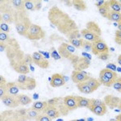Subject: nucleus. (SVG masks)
<instances>
[{
	"instance_id": "6",
	"label": "nucleus",
	"mask_w": 121,
	"mask_h": 121,
	"mask_svg": "<svg viewBox=\"0 0 121 121\" xmlns=\"http://www.w3.org/2000/svg\"><path fill=\"white\" fill-rule=\"evenodd\" d=\"M15 83L19 90L22 91H32L36 87V79L28 77L26 74H19Z\"/></svg>"
},
{
	"instance_id": "26",
	"label": "nucleus",
	"mask_w": 121,
	"mask_h": 121,
	"mask_svg": "<svg viewBox=\"0 0 121 121\" xmlns=\"http://www.w3.org/2000/svg\"><path fill=\"white\" fill-rule=\"evenodd\" d=\"M10 3H11L12 7L15 8V11H26L24 6V1H23V0H11Z\"/></svg>"
},
{
	"instance_id": "13",
	"label": "nucleus",
	"mask_w": 121,
	"mask_h": 121,
	"mask_svg": "<svg viewBox=\"0 0 121 121\" xmlns=\"http://www.w3.org/2000/svg\"><path fill=\"white\" fill-rule=\"evenodd\" d=\"M120 99L119 97L114 96V95H106L104 97V101L105 104L107 105V107H108L111 109H115V108H118V106L120 104Z\"/></svg>"
},
{
	"instance_id": "52",
	"label": "nucleus",
	"mask_w": 121,
	"mask_h": 121,
	"mask_svg": "<svg viewBox=\"0 0 121 121\" xmlns=\"http://www.w3.org/2000/svg\"><path fill=\"white\" fill-rule=\"evenodd\" d=\"M7 83V80L5 79V78L3 75H0V85H4Z\"/></svg>"
},
{
	"instance_id": "18",
	"label": "nucleus",
	"mask_w": 121,
	"mask_h": 121,
	"mask_svg": "<svg viewBox=\"0 0 121 121\" xmlns=\"http://www.w3.org/2000/svg\"><path fill=\"white\" fill-rule=\"evenodd\" d=\"M88 109L91 111L93 114L98 116H103L107 113V107L106 104L103 105H99V106H90Z\"/></svg>"
},
{
	"instance_id": "21",
	"label": "nucleus",
	"mask_w": 121,
	"mask_h": 121,
	"mask_svg": "<svg viewBox=\"0 0 121 121\" xmlns=\"http://www.w3.org/2000/svg\"><path fill=\"white\" fill-rule=\"evenodd\" d=\"M86 25V28L88 29L89 31L94 32L95 34L98 35L99 36L101 37V36H102V30H101V28H99V26L95 22V21H89Z\"/></svg>"
},
{
	"instance_id": "40",
	"label": "nucleus",
	"mask_w": 121,
	"mask_h": 121,
	"mask_svg": "<svg viewBox=\"0 0 121 121\" xmlns=\"http://www.w3.org/2000/svg\"><path fill=\"white\" fill-rule=\"evenodd\" d=\"M0 30H1V32H3L9 33L11 28H10V26H9L8 23L1 21V23H0Z\"/></svg>"
},
{
	"instance_id": "50",
	"label": "nucleus",
	"mask_w": 121,
	"mask_h": 121,
	"mask_svg": "<svg viewBox=\"0 0 121 121\" xmlns=\"http://www.w3.org/2000/svg\"><path fill=\"white\" fill-rule=\"evenodd\" d=\"M107 69H111L112 70V71H116V65H114V64H108V65H107Z\"/></svg>"
},
{
	"instance_id": "11",
	"label": "nucleus",
	"mask_w": 121,
	"mask_h": 121,
	"mask_svg": "<svg viewBox=\"0 0 121 121\" xmlns=\"http://www.w3.org/2000/svg\"><path fill=\"white\" fill-rule=\"evenodd\" d=\"M1 101L3 103V104L5 107H8V108H16V107L19 106V101L17 99V96L9 95V94L5 95L1 99Z\"/></svg>"
},
{
	"instance_id": "24",
	"label": "nucleus",
	"mask_w": 121,
	"mask_h": 121,
	"mask_svg": "<svg viewBox=\"0 0 121 121\" xmlns=\"http://www.w3.org/2000/svg\"><path fill=\"white\" fill-rule=\"evenodd\" d=\"M107 19L110 21L115 22L116 23H121V12H116L112 10H111L107 16Z\"/></svg>"
},
{
	"instance_id": "1",
	"label": "nucleus",
	"mask_w": 121,
	"mask_h": 121,
	"mask_svg": "<svg viewBox=\"0 0 121 121\" xmlns=\"http://www.w3.org/2000/svg\"><path fill=\"white\" fill-rule=\"evenodd\" d=\"M48 19L58 32L65 36L73 31L78 30V27L75 21L56 6H52L48 11Z\"/></svg>"
},
{
	"instance_id": "41",
	"label": "nucleus",
	"mask_w": 121,
	"mask_h": 121,
	"mask_svg": "<svg viewBox=\"0 0 121 121\" xmlns=\"http://www.w3.org/2000/svg\"><path fill=\"white\" fill-rule=\"evenodd\" d=\"M35 121H52L51 118H49L47 115H45L44 113H40L38 116L37 118L36 119Z\"/></svg>"
},
{
	"instance_id": "20",
	"label": "nucleus",
	"mask_w": 121,
	"mask_h": 121,
	"mask_svg": "<svg viewBox=\"0 0 121 121\" xmlns=\"http://www.w3.org/2000/svg\"><path fill=\"white\" fill-rule=\"evenodd\" d=\"M57 52H59L60 56H62V57H64V58H66V59H68V60H70V58L73 56V53L70 52L69 50L67 49V48H66V46H65V43H62V44L58 47Z\"/></svg>"
},
{
	"instance_id": "15",
	"label": "nucleus",
	"mask_w": 121,
	"mask_h": 121,
	"mask_svg": "<svg viewBox=\"0 0 121 121\" xmlns=\"http://www.w3.org/2000/svg\"><path fill=\"white\" fill-rule=\"evenodd\" d=\"M43 113L47 115L52 120H55V119L59 118L60 116H62L60 111L56 106H49V105H48V107H46Z\"/></svg>"
},
{
	"instance_id": "42",
	"label": "nucleus",
	"mask_w": 121,
	"mask_h": 121,
	"mask_svg": "<svg viewBox=\"0 0 121 121\" xmlns=\"http://www.w3.org/2000/svg\"><path fill=\"white\" fill-rule=\"evenodd\" d=\"M103 104H105L103 100H101V99H91L90 106H99V105H103Z\"/></svg>"
},
{
	"instance_id": "8",
	"label": "nucleus",
	"mask_w": 121,
	"mask_h": 121,
	"mask_svg": "<svg viewBox=\"0 0 121 121\" xmlns=\"http://www.w3.org/2000/svg\"><path fill=\"white\" fill-rule=\"evenodd\" d=\"M70 62L72 63L75 70L82 71V69H86L89 68L91 65V60L84 57V56H78L77 55H73L70 58Z\"/></svg>"
},
{
	"instance_id": "4",
	"label": "nucleus",
	"mask_w": 121,
	"mask_h": 121,
	"mask_svg": "<svg viewBox=\"0 0 121 121\" xmlns=\"http://www.w3.org/2000/svg\"><path fill=\"white\" fill-rule=\"evenodd\" d=\"M0 11H1V21L8 23V24L14 23L15 14L16 11L11 4L10 1L2 0Z\"/></svg>"
},
{
	"instance_id": "12",
	"label": "nucleus",
	"mask_w": 121,
	"mask_h": 121,
	"mask_svg": "<svg viewBox=\"0 0 121 121\" xmlns=\"http://www.w3.org/2000/svg\"><path fill=\"white\" fill-rule=\"evenodd\" d=\"M90 78V76H88L86 72H84L83 70L82 71H78V70H73L71 74V80L73 81V82L75 84H78L81 82H84L87 81Z\"/></svg>"
},
{
	"instance_id": "54",
	"label": "nucleus",
	"mask_w": 121,
	"mask_h": 121,
	"mask_svg": "<svg viewBox=\"0 0 121 121\" xmlns=\"http://www.w3.org/2000/svg\"><path fill=\"white\" fill-rule=\"evenodd\" d=\"M82 56H85L84 57H86V58H87V59H89V60H91V55H89L87 52H82Z\"/></svg>"
},
{
	"instance_id": "58",
	"label": "nucleus",
	"mask_w": 121,
	"mask_h": 121,
	"mask_svg": "<svg viewBox=\"0 0 121 121\" xmlns=\"http://www.w3.org/2000/svg\"><path fill=\"white\" fill-rule=\"evenodd\" d=\"M118 108H119V110H120V112H121V99H120V104H119V106H118Z\"/></svg>"
},
{
	"instance_id": "27",
	"label": "nucleus",
	"mask_w": 121,
	"mask_h": 121,
	"mask_svg": "<svg viewBox=\"0 0 121 121\" xmlns=\"http://www.w3.org/2000/svg\"><path fill=\"white\" fill-rule=\"evenodd\" d=\"M76 99H77V104L78 108L79 107H86V108L89 107L91 99H87L82 96H76Z\"/></svg>"
},
{
	"instance_id": "44",
	"label": "nucleus",
	"mask_w": 121,
	"mask_h": 121,
	"mask_svg": "<svg viewBox=\"0 0 121 121\" xmlns=\"http://www.w3.org/2000/svg\"><path fill=\"white\" fill-rule=\"evenodd\" d=\"M24 61L27 65H32L33 63V59H32V56L30 54H25L24 56Z\"/></svg>"
},
{
	"instance_id": "35",
	"label": "nucleus",
	"mask_w": 121,
	"mask_h": 121,
	"mask_svg": "<svg viewBox=\"0 0 121 121\" xmlns=\"http://www.w3.org/2000/svg\"><path fill=\"white\" fill-rule=\"evenodd\" d=\"M24 6H25V9H26V11H36L34 1L25 0V1H24Z\"/></svg>"
},
{
	"instance_id": "51",
	"label": "nucleus",
	"mask_w": 121,
	"mask_h": 121,
	"mask_svg": "<svg viewBox=\"0 0 121 121\" xmlns=\"http://www.w3.org/2000/svg\"><path fill=\"white\" fill-rule=\"evenodd\" d=\"M105 1L104 0H99V1H97L96 3H95V5H96V7L99 8L100 7H102V6L104 4Z\"/></svg>"
},
{
	"instance_id": "2",
	"label": "nucleus",
	"mask_w": 121,
	"mask_h": 121,
	"mask_svg": "<svg viewBox=\"0 0 121 121\" xmlns=\"http://www.w3.org/2000/svg\"><path fill=\"white\" fill-rule=\"evenodd\" d=\"M7 56L10 61V65L19 74H28L30 72L28 65L24 61L25 54L21 50L19 43L15 39L11 40L7 43V48L6 50Z\"/></svg>"
},
{
	"instance_id": "3",
	"label": "nucleus",
	"mask_w": 121,
	"mask_h": 121,
	"mask_svg": "<svg viewBox=\"0 0 121 121\" xmlns=\"http://www.w3.org/2000/svg\"><path fill=\"white\" fill-rule=\"evenodd\" d=\"M14 24L17 33H18L19 36H22L25 37L31 24H32L26 11H15Z\"/></svg>"
},
{
	"instance_id": "38",
	"label": "nucleus",
	"mask_w": 121,
	"mask_h": 121,
	"mask_svg": "<svg viewBox=\"0 0 121 121\" xmlns=\"http://www.w3.org/2000/svg\"><path fill=\"white\" fill-rule=\"evenodd\" d=\"M82 48L84 49L86 52H88L92 50V42H90L86 40H84L82 43Z\"/></svg>"
},
{
	"instance_id": "57",
	"label": "nucleus",
	"mask_w": 121,
	"mask_h": 121,
	"mask_svg": "<svg viewBox=\"0 0 121 121\" xmlns=\"http://www.w3.org/2000/svg\"><path fill=\"white\" fill-rule=\"evenodd\" d=\"M117 28H118L119 31H121V23H118V25H117Z\"/></svg>"
},
{
	"instance_id": "7",
	"label": "nucleus",
	"mask_w": 121,
	"mask_h": 121,
	"mask_svg": "<svg viewBox=\"0 0 121 121\" xmlns=\"http://www.w3.org/2000/svg\"><path fill=\"white\" fill-rule=\"evenodd\" d=\"M44 36L45 32H44L41 27L35 23H32L25 37L30 40H39L44 38Z\"/></svg>"
},
{
	"instance_id": "28",
	"label": "nucleus",
	"mask_w": 121,
	"mask_h": 121,
	"mask_svg": "<svg viewBox=\"0 0 121 121\" xmlns=\"http://www.w3.org/2000/svg\"><path fill=\"white\" fill-rule=\"evenodd\" d=\"M17 99L19 101V105H22V106H26L32 103V99L27 95H23V94H20V95H16Z\"/></svg>"
},
{
	"instance_id": "59",
	"label": "nucleus",
	"mask_w": 121,
	"mask_h": 121,
	"mask_svg": "<svg viewBox=\"0 0 121 121\" xmlns=\"http://www.w3.org/2000/svg\"><path fill=\"white\" fill-rule=\"evenodd\" d=\"M110 121H119V120H116V119H115V120H111Z\"/></svg>"
},
{
	"instance_id": "33",
	"label": "nucleus",
	"mask_w": 121,
	"mask_h": 121,
	"mask_svg": "<svg viewBox=\"0 0 121 121\" xmlns=\"http://www.w3.org/2000/svg\"><path fill=\"white\" fill-rule=\"evenodd\" d=\"M109 5H110L111 10L116 12H120V3L118 0H110L109 1Z\"/></svg>"
},
{
	"instance_id": "10",
	"label": "nucleus",
	"mask_w": 121,
	"mask_h": 121,
	"mask_svg": "<svg viewBox=\"0 0 121 121\" xmlns=\"http://www.w3.org/2000/svg\"><path fill=\"white\" fill-rule=\"evenodd\" d=\"M32 56L33 59V63L36 65H37L38 67L41 68V69H47V68H48L49 62L40 52H34Z\"/></svg>"
},
{
	"instance_id": "14",
	"label": "nucleus",
	"mask_w": 121,
	"mask_h": 121,
	"mask_svg": "<svg viewBox=\"0 0 121 121\" xmlns=\"http://www.w3.org/2000/svg\"><path fill=\"white\" fill-rule=\"evenodd\" d=\"M49 80H50V86H51L52 87H54V88L62 86H64L65 83V78H64L63 75H61L60 73H58L52 74L51 78H49Z\"/></svg>"
},
{
	"instance_id": "23",
	"label": "nucleus",
	"mask_w": 121,
	"mask_h": 121,
	"mask_svg": "<svg viewBox=\"0 0 121 121\" xmlns=\"http://www.w3.org/2000/svg\"><path fill=\"white\" fill-rule=\"evenodd\" d=\"M6 88H7V94L11 95H18L19 88L15 82H7L6 84Z\"/></svg>"
},
{
	"instance_id": "48",
	"label": "nucleus",
	"mask_w": 121,
	"mask_h": 121,
	"mask_svg": "<svg viewBox=\"0 0 121 121\" xmlns=\"http://www.w3.org/2000/svg\"><path fill=\"white\" fill-rule=\"evenodd\" d=\"M35 3V8H36V11H40L42 7V2L41 1H34Z\"/></svg>"
},
{
	"instance_id": "29",
	"label": "nucleus",
	"mask_w": 121,
	"mask_h": 121,
	"mask_svg": "<svg viewBox=\"0 0 121 121\" xmlns=\"http://www.w3.org/2000/svg\"><path fill=\"white\" fill-rule=\"evenodd\" d=\"M98 10H99V14L102 15L103 17H104V18H107V15H108V13L110 12V11H111V7H110V5H109V1H105L104 4H103L102 7H99V8H98Z\"/></svg>"
},
{
	"instance_id": "55",
	"label": "nucleus",
	"mask_w": 121,
	"mask_h": 121,
	"mask_svg": "<svg viewBox=\"0 0 121 121\" xmlns=\"http://www.w3.org/2000/svg\"><path fill=\"white\" fill-rule=\"evenodd\" d=\"M117 61H118V64L121 66V54L118 56V59H117Z\"/></svg>"
},
{
	"instance_id": "47",
	"label": "nucleus",
	"mask_w": 121,
	"mask_h": 121,
	"mask_svg": "<svg viewBox=\"0 0 121 121\" xmlns=\"http://www.w3.org/2000/svg\"><path fill=\"white\" fill-rule=\"evenodd\" d=\"M109 57V52H103V53L100 54L98 56V58L102 60H107Z\"/></svg>"
},
{
	"instance_id": "32",
	"label": "nucleus",
	"mask_w": 121,
	"mask_h": 121,
	"mask_svg": "<svg viewBox=\"0 0 121 121\" xmlns=\"http://www.w3.org/2000/svg\"><path fill=\"white\" fill-rule=\"evenodd\" d=\"M40 114V112L33 110L32 108H29L28 109V112H27V119L28 120H36V119Z\"/></svg>"
},
{
	"instance_id": "39",
	"label": "nucleus",
	"mask_w": 121,
	"mask_h": 121,
	"mask_svg": "<svg viewBox=\"0 0 121 121\" xmlns=\"http://www.w3.org/2000/svg\"><path fill=\"white\" fill-rule=\"evenodd\" d=\"M112 87L118 92L121 93V77H118V78L115 81Z\"/></svg>"
},
{
	"instance_id": "53",
	"label": "nucleus",
	"mask_w": 121,
	"mask_h": 121,
	"mask_svg": "<svg viewBox=\"0 0 121 121\" xmlns=\"http://www.w3.org/2000/svg\"><path fill=\"white\" fill-rule=\"evenodd\" d=\"M64 3L67 7H73V1H65Z\"/></svg>"
},
{
	"instance_id": "19",
	"label": "nucleus",
	"mask_w": 121,
	"mask_h": 121,
	"mask_svg": "<svg viewBox=\"0 0 121 121\" xmlns=\"http://www.w3.org/2000/svg\"><path fill=\"white\" fill-rule=\"evenodd\" d=\"M28 109H16L14 111V118L15 121H28L27 119Z\"/></svg>"
},
{
	"instance_id": "60",
	"label": "nucleus",
	"mask_w": 121,
	"mask_h": 121,
	"mask_svg": "<svg viewBox=\"0 0 121 121\" xmlns=\"http://www.w3.org/2000/svg\"><path fill=\"white\" fill-rule=\"evenodd\" d=\"M69 121H78V120H69Z\"/></svg>"
},
{
	"instance_id": "31",
	"label": "nucleus",
	"mask_w": 121,
	"mask_h": 121,
	"mask_svg": "<svg viewBox=\"0 0 121 121\" xmlns=\"http://www.w3.org/2000/svg\"><path fill=\"white\" fill-rule=\"evenodd\" d=\"M86 83L88 86H90L95 91L101 86V83L99 82V79H96L95 78H91V77H90V78L87 81H86Z\"/></svg>"
},
{
	"instance_id": "22",
	"label": "nucleus",
	"mask_w": 121,
	"mask_h": 121,
	"mask_svg": "<svg viewBox=\"0 0 121 121\" xmlns=\"http://www.w3.org/2000/svg\"><path fill=\"white\" fill-rule=\"evenodd\" d=\"M48 107V103L47 101H36L32 103V108L36 112L42 113L45 110V108Z\"/></svg>"
},
{
	"instance_id": "56",
	"label": "nucleus",
	"mask_w": 121,
	"mask_h": 121,
	"mask_svg": "<svg viewBox=\"0 0 121 121\" xmlns=\"http://www.w3.org/2000/svg\"><path fill=\"white\" fill-rule=\"evenodd\" d=\"M116 120H119V121H121V114L118 115V116H116Z\"/></svg>"
},
{
	"instance_id": "36",
	"label": "nucleus",
	"mask_w": 121,
	"mask_h": 121,
	"mask_svg": "<svg viewBox=\"0 0 121 121\" xmlns=\"http://www.w3.org/2000/svg\"><path fill=\"white\" fill-rule=\"evenodd\" d=\"M84 39L81 38V39H76V40H69L70 44L73 45L75 48H80L82 46V43H83Z\"/></svg>"
},
{
	"instance_id": "34",
	"label": "nucleus",
	"mask_w": 121,
	"mask_h": 121,
	"mask_svg": "<svg viewBox=\"0 0 121 121\" xmlns=\"http://www.w3.org/2000/svg\"><path fill=\"white\" fill-rule=\"evenodd\" d=\"M82 36L81 32L79 30H75L73 32H72L71 33H69L66 38L69 40H76V39H81Z\"/></svg>"
},
{
	"instance_id": "46",
	"label": "nucleus",
	"mask_w": 121,
	"mask_h": 121,
	"mask_svg": "<svg viewBox=\"0 0 121 121\" xmlns=\"http://www.w3.org/2000/svg\"><path fill=\"white\" fill-rule=\"evenodd\" d=\"M51 56H52V57H53L55 60H59V59H60V57H61V56H60L59 52H56V50H54V48H52V50Z\"/></svg>"
},
{
	"instance_id": "25",
	"label": "nucleus",
	"mask_w": 121,
	"mask_h": 121,
	"mask_svg": "<svg viewBox=\"0 0 121 121\" xmlns=\"http://www.w3.org/2000/svg\"><path fill=\"white\" fill-rule=\"evenodd\" d=\"M77 88L78 89V91L81 93L86 94V95L91 94V93H93L94 91H95L91 86H88L86 83V82L77 84Z\"/></svg>"
},
{
	"instance_id": "30",
	"label": "nucleus",
	"mask_w": 121,
	"mask_h": 121,
	"mask_svg": "<svg viewBox=\"0 0 121 121\" xmlns=\"http://www.w3.org/2000/svg\"><path fill=\"white\" fill-rule=\"evenodd\" d=\"M73 7L79 11H83L87 9V6L86 3L82 0H73Z\"/></svg>"
},
{
	"instance_id": "9",
	"label": "nucleus",
	"mask_w": 121,
	"mask_h": 121,
	"mask_svg": "<svg viewBox=\"0 0 121 121\" xmlns=\"http://www.w3.org/2000/svg\"><path fill=\"white\" fill-rule=\"evenodd\" d=\"M92 53L95 56H99L103 52H108L109 48L107 47V44L105 43L102 39L97 40L95 42L92 43Z\"/></svg>"
},
{
	"instance_id": "45",
	"label": "nucleus",
	"mask_w": 121,
	"mask_h": 121,
	"mask_svg": "<svg viewBox=\"0 0 121 121\" xmlns=\"http://www.w3.org/2000/svg\"><path fill=\"white\" fill-rule=\"evenodd\" d=\"M5 95H7L6 84H4V85H0V99L3 98Z\"/></svg>"
},
{
	"instance_id": "61",
	"label": "nucleus",
	"mask_w": 121,
	"mask_h": 121,
	"mask_svg": "<svg viewBox=\"0 0 121 121\" xmlns=\"http://www.w3.org/2000/svg\"><path fill=\"white\" fill-rule=\"evenodd\" d=\"M120 2V9H121V1H119Z\"/></svg>"
},
{
	"instance_id": "37",
	"label": "nucleus",
	"mask_w": 121,
	"mask_h": 121,
	"mask_svg": "<svg viewBox=\"0 0 121 121\" xmlns=\"http://www.w3.org/2000/svg\"><path fill=\"white\" fill-rule=\"evenodd\" d=\"M11 40V36H9L8 33L7 32H0V42L1 43H5V44H7L10 40Z\"/></svg>"
},
{
	"instance_id": "5",
	"label": "nucleus",
	"mask_w": 121,
	"mask_h": 121,
	"mask_svg": "<svg viewBox=\"0 0 121 121\" xmlns=\"http://www.w3.org/2000/svg\"><path fill=\"white\" fill-rule=\"evenodd\" d=\"M117 78H118V75L116 72L107 69V68L103 69L99 72V81L101 85H103L105 86L112 87Z\"/></svg>"
},
{
	"instance_id": "17",
	"label": "nucleus",
	"mask_w": 121,
	"mask_h": 121,
	"mask_svg": "<svg viewBox=\"0 0 121 121\" xmlns=\"http://www.w3.org/2000/svg\"><path fill=\"white\" fill-rule=\"evenodd\" d=\"M80 32H81L82 36L83 37L84 40H86L90 42L93 43V42H95L101 39L100 36H99L98 35L95 34L94 32L89 31L88 29H86V28H84L82 31H80Z\"/></svg>"
},
{
	"instance_id": "43",
	"label": "nucleus",
	"mask_w": 121,
	"mask_h": 121,
	"mask_svg": "<svg viewBox=\"0 0 121 121\" xmlns=\"http://www.w3.org/2000/svg\"><path fill=\"white\" fill-rule=\"evenodd\" d=\"M115 42L121 45V31L117 30L115 32Z\"/></svg>"
},
{
	"instance_id": "16",
	"label": "nucleus",
	"mask_w": 121,
	"mask_h": 121,
	"mask_svg": "<svg viewBox=\"0 0 121 121\" xmlns=\"http://www.w3.org/2000/svg\"><path fill=\"white\" fill-rule=\"evenodd\" d=\"M63 102L66 108L69 111L76 110L78 107L77 104V99H76V96H73V95H68L63 98Z\"/></svg>"
},
{
	"instance_id": "49",
	"label": "nucleus",
	"mask_w": 121,
	"mask_h": 121,
	"mask_svg": "<svg viewBox=\"0 0 121 121\" xmlns=\"http://www.w3.org/2000/svg\"><path fill=\"white\" fill-rule=\"evenodd\" d=\"M7 48V44L0 42V52H3L4 51L6 52Z\"/></svg>"
}]
</instances>
